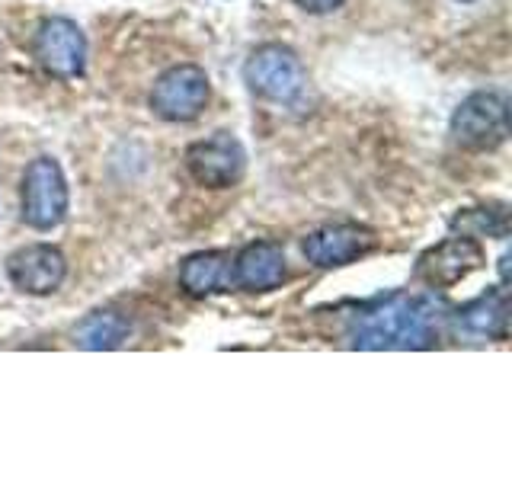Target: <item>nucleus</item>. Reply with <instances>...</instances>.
<instances>
[{"label":"nucleus","instance_id":"f257e3e1","mask_svg":"<svg viewBox=\"0 0 512 480\" xmlns=\"http://www.w3.org/2000/svg\"><path fill=\"white\" fill-rule=\"evenodd\" d=\"M439 336V314L429 298L391 295L365 308L349 327L352 349H429Z\"/></svg>","mask_w":512,"mask_h":480},{"label":"nucleus","instance_id":"f03ea898","mask_svg":"<svg viewBox=\"0 0 512 480\" xmlns=\"http://www.w3.org/2000/svg\"><path fill=\"white\" fill-rule=\"evenodd\" d=\"M247 87L269 103L292 106L308 90V71L288 45H260L244 64Z\"/></svg>","mask_w":512,"mask_h":480},{"label":"nucleus","instance_id":"7ed1b4c3","mask_svg":"<svg viewBox=\"0 0 512 480\" xmlns=\"http://www.w3.org/2000/svg\"><path fill=\"white\" fill-rule=\"evenodd\" d=\"M509 135V103L503 93L480 90L464 100L452 116V138L464 151H493Z\"/></svg>","mask_w":512,"mask_h":480},{"label":"nucleus","instance_id":"20e7f679","mask_svg":"<svg viewBox=\"0 0 512 480\" xmlns=\"http://www.w3.org/2000/svg\"><path fill=\"white\" fill-rule=\"evenodd\" d=\"M68 180L55 157H36L23 176V221L36 231H52L68 218Z\"/></svg>","mask_w":512,"mask_h":480},{"label":"nucleus","instance_id":"39448f33","mask_svg":"<svg viewBox=\"0 0 512 480\" xmlns=\"http://www.w3.org/2000/svg\"><path fill=\"white\" fill-rule=\"evenodd\" d=\"M208 96H212L208 74L196 64H176L157 77L151 90V109L164 122H192L205 112Z\"/></svg>","mask_w":512,"mask_h":480},{"label":"nucleus","instance_id":"423d86ee","mask_svg":"<svg viewBox=\"0 0 512 480\" xmlns=\"http://www.w3.org/2000/svg\"><path fill=\"white\" fill-rule=\"evenodd\" d=\"M186 170L205 189H231L247 170V151L234 135L218 132L186 151Z\"/></svg>","mask_w":512,"mask_h":480},{"label":"nucleus","instance_id":"0eeeda50","mask_svg":"<svg viewBox=\"0 0 512 480\" xmlns=\"http://www.w3.org/2000/svg\"><path fill=\"white\" fill-rule=\"evenodd\" d=\"M36 58L58 80H74L87 68V39L68 16H52L36 32Z\"/></svg>","mask_w":512,"mask_h":480},{"label":"nucleus","instance_id":"6e6552de","mask_svg":"<svg viewBox=\"0 0 512 480\" xmlns=\"http://www.w3.org/2000/svg\"><path fill=\"white\" fill-rule=\"evenodd\" d=\"M487 263L484 250L474 237H448L442 244L429 247L420 260H416V279L426 282L429 288H455Z\"/></svg>","mask_w":512,"mask_h":480},{"label":"nucleus","instance_id":"1a4fd4ad","mask_svg":"<svg viewBox=\"0 0 512 480\" xmlns=\"http://www.w3.org/2000/svg\"><path fill=\"white\" fill-rule=\"evenodd\" d=\"M7 276L26 295H52L68 276V260L52 244H32L10 253Z\"/></svg>","mask_w":512,"mask_h":480},{"label":"nucleus","instance_id":"9d476101","mask_svg":"<svg viewBox=\"0 0 512 480\" xmlns=\"http://www.w3.org/2000/svg\"><path fill=\"white\" fill-rule=\"evenodd\" d=\"M375 250V234L359 224H327L304 237V256L317 269H336L356 263L359 256Z\"/></svg>","mask_w":512,"mask_h":480},{"label":"nucleus","instance_id":"9b49d317","mask_svg":"<svg viewBox=\"0 0 512 480\" xmlns=\"http://www.w3.org/2000/svg\"><path fill=\"white\" fill-rule=\"evenodd\" d=\"M288 276L285 253L272 240H256L234 256V285L244 292H272Z\"/></svg>","mask_w":512,"mask_h":480},{"label":"nucleus","instance_id":"f8f14e48","mask_svg":"<svg viewBox=\"0 0 512 480\" xmlns=\"http://www.w3.org/2000/svg\"><path fill=\"white\" fill-rule=\"evenodd\" d=\"M234 285V260L224 250H202L192 253L180 266V288L192 298H208L228 292Z\"/></svg>","mask_w":512,"mask_h":480},{"label":"nucleus","instance_id":"ddd939ff","mask_svg":"<svg viewBox=\"0 0 512 480\" xmlns=\"http://www.w3.org/2000/svg\"><path fill=\"white\" fill-rule=\"evenodd\" d=\"M458 324L474 333V336H487V340H503L506 324H509V298L500 288L468 301L464 308H458Z\"/></svg>","mask_w":512,"mask_h":480},{"label":"nucleus","instance_id":"4468645a","mask_svg":"<svg viewBox=\"0 0 512 480\" xmlns=\"http://www.w3.org/2000/svg\"><path fill=\"white\" fill-rule=\"evenodd\" d=\"M128 336V320L116 311H96L74 330L77 346L84 349H116Z\"/></svg>","mask_w":512,"mask_h":480},{"label":"nucleus","instance_id":"2eb2a0df","mask_svg":"<svg viewBox=\"0 0 512 480\" xmlns=\"http://www.w3.org/2000/svg\"><path fill=\"white\" fill-rule=\"evenodd\" d=\"M452 228L461 231L464 237H506L509 234V218L506 212H496V208H468L452 218Z\"/></svg>","mask_w":512,"mask_h":480},{"label":"nucleus","instance_id":"dca6fc26","mask_svg":"<svg viewBox=\"0 0 512 480\" xmlns=\"http://www.w3.org/2000/svg\"><path fill=\"white\" fill-rule=\"evenodd\" d=\"M295 4L304 10V13H333L343 7V0H295Z\"/></svg>","mask_w":512,"mask_h":480},{"label":"nucleus","instance_id":"f3484780","mask_svg":"<svg viewBox=\"0 0 512 480\" xmlns=\"http://www.w3.org/2000/svg\"><path fill=\"white\" fill-rule=\"evenodd\" d=\"M461 4H471V0H461Z\"/></svg>","mask_w":512,"mask_h":480}]
</instances>
